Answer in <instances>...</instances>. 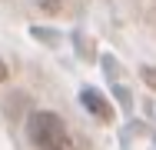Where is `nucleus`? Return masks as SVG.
I'll return each instance as SVG.
<instances>
[{
	"instance_id": "obj_1",
	"label": "nucleus",
	"mask_w": 156,
	"mask_h": 150,
	"mask_svg": "<svg viewBox=\"0 0 156 150\" xmlns=\"http://www.w3.org/2000/svg\"><path fill=\"white\" fill-rule=\"evenodd\" d=\"M27 133H30L33 147H40V150H70L73 147L66 123H63L57 114H50V110L33 114L30 123H27Z\"/></svg>"
},
{
	"instance_id": "obj_2",
	"label": "nucleus",
	"mask_w": 156,
	"mask_h": 150,
	"mask_svg": "<svg viewBox=\"0 0 156 150\" xmlns=\"http://www.w3.org/2000/svg\"><path fill=\"white\" fill-rule=\"evenodd\" d=\"M80 100H83V103H87V107H90L100 120H110V103H106L96 90H83V97H80Z\"/></svg>"
},
{
	"instance_id": "obj_3",
	"label": "nucleus",
	"mask_w": 156,
	"mask_h": 150,
	"mask_svg": "<svg viewBox=\"0 0 156 150\" xmlns=\"http://www.w3.org/2000/svg\"><path fill=\"white\" fill-rule=\"evenodd\" d=\"M60 3H63V0H40L43 10H60Z\"/></svg>"
},
{
	"instance_id": "obj_4",
	"label": "nucleus",
	"mask_w": 156,
	"mask_h": 150,
	"mask_svg": "<svg viewBox=\"0 0 156 150\" xmlns=\"http://www.w3.org/2000/svg\"><path fill=\"white\" fill-rule=\"evenodd\" d=\"M3 80H7V63L0 60V84H3Z\"/></svg>"
}]
</instances>
